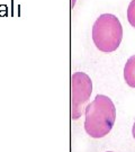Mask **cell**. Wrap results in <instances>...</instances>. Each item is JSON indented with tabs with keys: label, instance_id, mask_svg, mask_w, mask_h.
<instances>
[{
	"label": "cell",
	"instance_id": "6da1fadb",
	"mask_svg": "<svg viewBox=\"0 0 135 152\" xmlns=\"http://www.w3.org/2000/svg\"><path fill=\"white\" fill-rule=\"evenodd\" d=\"M85 130L93 139L106 137L116 120V108L113 100L105 95H97L85 109Z\"/></svg>",
	"mask_w": 135,
	"mask_h": 152
},
{
	"label": "cell",
	"instance_id": "7a4b0ae2",
	"mask_svg": "<svg viewBox=\"0 0 135 152\" xmlns=\"http://www.w3.org/2000/svg\"><path fill=\"white\" fill-rule=\"evenodd\" d=\"M123 38V27L120 19L111 14H103L92 26V41L101 52H114Z\"/></svg>",
	"mask_w": 135,
	"mask_h": 152
},
{
	"label": "cell",
	"instance_id": "3957f363",
	"mask_svg": "<svg viewBox=\"0 0 135 152\" xmlns=\"http://www.w3.org/2000/svg\"><path fill=\"white\" fill-rule=\"evenodd\" d=\"M92 92V81L85 72L71 76V118L75 121L83 114Z\"/></svg>",
	"mask_w": 135,
	"mask_h": 152
},
{
	"label": "cell",
	"instance_id": "277c9868",
	"mask_svg": "<svg viewBox=\"0 0 135 152\" xmlns=\"http://www.w3.org/2000/svg\"><path fill=\"white\" fill-rule=\"evenodd\" d=\"M124 78H125L126 83L130 87L135 88V54L132 55L127 60L126 64H125V68H124Z\"/></svg>",
	"mask_w": 135,
	"mask_h": 152
},
{
	"label": "cell",
	"instance_id": "5b68a950",
	"mask_svg": "<svg viewBox=\"0 0 135 152\" xmlns=\"http://www.w3.org/2000/svg\"><path fill=\"white\" fill-rule=\"evenodd\" d=\"M127 20L132 27L135 28V0H132L127 8Z\"/></svg>",
	"mask_w": 135,
	"mask_h": 152
},
{
	"label": "cell",
	"instance_id": "8992f818",
	"mask_svg": "<svg viewBox=\"0 0 135 152\" xmlns=\"http://www.w3.org/2000/svg\"><path fill=\"white\" fill-rule=\"evenodd\" d=\"M132 134H133V137L135 140V122H134V125H133V128H132Z\"/></svg>",
	"mask_w": 135,
	"mask_h": 152
}]
</instances>
